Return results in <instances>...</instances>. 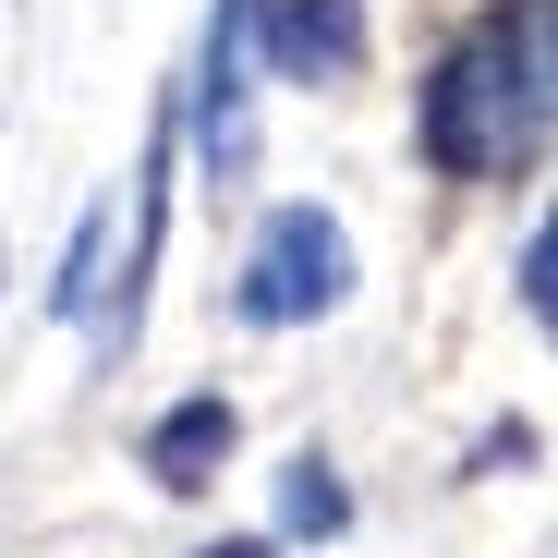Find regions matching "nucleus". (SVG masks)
Returning a JSON list of instances; mask_svg holds the SVG:
<instances>
[{
	"instance_id": "obj_7",
	"label": "nucleus",
	"mask_w": 558,
	"mask_h": 558,
	"mask_svg": "<svg viewBox=\"0 0 558 558\" xmlns=\"http://www.w3.org/2000/svg\"><path fill=\"white\" fill-rule=\"evenodd\" d=\"M98 255H110V207H85L73 243H61V279H49V316H61V328L98 316V292H110V267H98Z\"/></svg>"
},
{
	"instance_id": "obj_6",
	"label": "nucleus",
	"mask_w": 558,
	"mask_h": 558,
	"mask_svg": "<svg viewBox=\"0 0 558 558\" xmlns=\"http://www.w3.org/2000/svg\"><path fill=\"white\" fill-rule=\"evenodd\" d=\"M279 534H304V546L352 534V486H340L328 449H292V461H279Z\"/></svg>"
},
{
	"instance_id": "obj_5",
	"label": "nucleus",
	"mask_w": 558,
	"mask_h": 558,
	"mask_svg": "<svg viewBox=\"0 0 558 558\" xmlns=\"http://www.w3.org/2000/svg\"><path fill=\"white\" fill-rule=\"evenodd\" d=\"M231 449H243V413H231L219 389H195V401H170V413L146 425V486H170V498H207Z\"/></svg>"
},
{
	"instance_id": "obj_10",
	"label": "nucleus",
	"mask_w": 558,
	"mask_h": 558,
	"mask_svg": "<svg viewBox=\"0 0 558 558\" xmlns=\"http://www.w3.org/2000/svg\"><path fill=\"white\" fill-rule=\"evenodd\" d=\"M195 558H279V534H219V546H195Z\"/></svg>"
},
{
	"instance_id": "obj_3",
	"label": "nucleus",
	"mask_w": 558,
	"mask_h": 558,
	"mask_svg": "<svg viewBox=\"0 0 558 558\" xmlns=\"http://www.w3.org/2000/svg\"><path fill=\"white\" fill-rule=\"evenodd\" d=\"M170 122L195 134L207 195H243V182H255V0H219V13H207L195 85L170 98Z\"/></svg>"
},
{
	"instance_id": "obj_4",
	"label": "nucleus",
	"mask_w": 558,
	"mask_h": 558,
	"mask_svg": "<svg viewBox=\"0 0 558 558\" xmlns=\"http://www.w3.org/2000/svg\"><path fill=\"white\" fill-rule=\"evenodd\" d=\"M377 25H364V0H255V61L279 85H352Z\"/></svg>"
},
{
	"instance_id": "obj_9",
	"label": "nucleus",
	"mask_w": 558,
	"mask_h": 558,
	"mask_svg": "<svg viewBox=\"0 0 558 558\" xmlns=\"http://www.w3.org/2000/svg\"><path fill=\"white\" fill-rule=\"evenodd\" d=\"M522 316L546 328V231H522Z\"/></svg>"
},
{
	"instance_id": "obj_8",
	"label": "nucleus",
	"mask_w": 558,
	"mask_h": 558,
	"mask_svg": "<svg viewBox=\"0 0 558 558\" xmlns=\"http://www.w3.org/2000/svg\"><path fill=\"white\" fill-rule=\"evenodd\" d=\"M510 461H534V425H498V437L474 449V474H510Z\"/></svg>"
},
{
	"instance_id": "obj_2",
	"label": "nucleus",
	"mask_w": 558,
	"mask_h": 558,
	"mask_svg": "<svg viewBox=\"0 0 558 558\" xmlns=\"http://www.w3.org/2000/svg\"><path fill=\"white\" fill-rule=\"evenodd\" d=\"M340 304H352V231H340L316 195L267 207V231H255V255H243V279H231V316H243V328H316V316H340Z\"/></svg>"
},
{
	"instance_id": "obj_1",
	"label": "nucleus",
	"mask_w": 558,
	"mask_h": 558,
	"mask_svg": "<svg viewBox=\"0 0 558 558\" xmlns=\"http://www.w3.org/2000/svg\"><path fill=\"white\" fill-rule=\"evenodd\" d=\"M534 134H546V61H534L522 25H474L413 98V146L449 182H486V170L534 158Z\"/></svg>"
}]
</instances>
